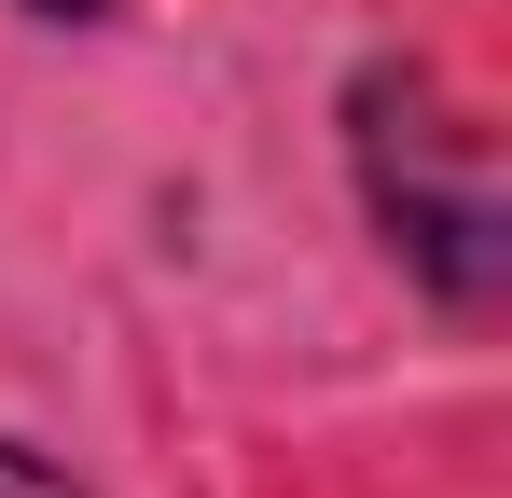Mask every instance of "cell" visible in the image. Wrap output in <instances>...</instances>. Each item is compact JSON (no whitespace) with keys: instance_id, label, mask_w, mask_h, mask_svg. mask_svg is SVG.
Instances as JSON below:
<instances>
[{"instance_id":"obj_1","label":"cell","mask_w":512,"mask_h":498,"mask_svg":"<svg viewBox=\"0 0 512 498\" xmlns=\"http://www.w3.org/2000/svg\"><path fill=\"white\" fill-rule=\"evenodd\" d=\"M360 180H374V222L429 263L443 305H499L512 208H499V166H485V125L443 111L429 70H374L360 83Z\"/></svg>"},{"instance_id":"obj_2","label":"cell","mask_w":512,"mask_h":498,"mask_svg":"<svg viewBox=\"0 0 512 498\" xmlns=\"http://www.w3.org/2000/svg\"><path fill=\"white\" fill-rule=\"evenodd\" d=\"M0 498H70V471H42L28 443H0Z\"/></svg>"}]
</instances>
